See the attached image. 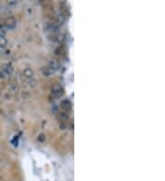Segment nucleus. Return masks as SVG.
Here are the masks:
<instances>
[{"instance_id":"obj_5","label":"nucleus","mask_w":165,"mask_h":181,"mask_svg":"<svg viewBox=\"0 0 165 181\" xmlns=\"http://www.w3.org/2000/svg\"><path fill=\"white\" fill-rule=\"evenodd\" d=\"M2 69H3V71L5 73V75H8V76H11L14 72V67L13 65L10 63V62H5L2 64Z\"/></svg>"},{"instance_id":"obj_9","label":"nucleus","mask_w":165,"mask_h":181,"mask_svg":"<svg viewBox=\"0 0 165 181\" xmlns=\"http://www.w3.org/2000/svg\"><path fill=\"white\" fill-rule=\"evenodd\" d=\"M40 71H41V73H42L44 76H47V77L51 76V75L53 73V72L51 71V70L48 66H43V67H41Z\"/></svg>"},{"instance_id":"obj_8","label":"nucleus","mask_w":165,"mask_h":181,"mask_svg":"<svg viewBox=\"0 0 165 181\" xmlns=\"http://www.w3.org/2000/svg\"><path fill=\"white\" fill-rule=\"evenodd\" d=\"M48 67L51 70V71L52 72H55L59 68H60V64L57 62H55V60H51L50 62V63H49V65H48Z\"/></svg>"},{"instance_id":"obj_1","label":"nucleus","mask_w":165,"mask_h":181,"mask_svg":"<svg viewBox=\"0 0 165 181\" xmlns=\"http://www.w3.org/2000/svg\"><path fill=\"white\" fill-rule=\"evenodd\" d=\"M44 28V31L47 33H50V35L52 34H58L59 30H60V26L57 25L54 21H51V22H47L44 24L43 26Z\"/></svg>"},{"instance_id":"obj_12","label":"nucleus","mask_w":165,"mask_h":181,"mask_svg":"<svg viewBox=\"0 0 165 181\" xmlns=\"http://www.w3.org/2000/svg\"><path fill=\"white\" fill-rule=\"evenodd\" d=\"M7 34V30L4 26L0 25V37H5Z\"/></svg>"},{"instance_id":"obj_11","label":"nucleus","mask_w":165,"mask_h":181,"mask_svg":"<svg viewBox=\"0 0 165 181\" xmlns=\"http://www.w3.org/2000/svg\"><path fill=\"white\" fill-rule=\"evenodd\" d=\"M45 140H46V135H45V134L40 133V134H39V136H38V141H39V142H40V143H43Z\"/></svg>"},{"instance_id":"obj_10","label":"nucleus","mask_w":165,"mask_h":181,"mask_svg":"<svg viewBox=\"0 0 165 181\" xmlns=\"http://www.w3.org/2000/svg\"><path fill=\"white\" fill-rule=\"evenodd\" d=\"M8 45V39L5 37H0V49L5 48Z\"/></svg>"},{"instance_id":"obj_7","label":"nucleus","mask_w":165,"mask_h":181,"mask_svg":"<svg viewBox=\"0 0 165 181\" xmlns=\"http://www.w3.org/2000/svg\"><path fill=\"white\" fill-rule=\"evenodd\" d=\"M57 118L61 123H64L66 121L69 120V114L65 112H59L57 114Z\"/></svg>"},{"instance_id":"obj_2","label":"nucleus","mask_w":165,"mask_h":181,"mask_svg":"<svg viewBox=\"0 0 165 181\" xmlns=\"http://www.w3.org/2000/svg\"><path fill=\"white\" fill-rule=\"evenodd\" d=\"M51 94L55 96L56 98L61 97L64 94V90L60 83H54L51 88Z\"/></svg>"},{"instance_id":"obj_17","label":"nucleus","mask_w":165,"mask_h":181,"mask_svg":"<svg viewBox=\"0 0 165 181\" xmlns=\"http://www.w3.org/2000/svg\"><path fill=\"white\" fill-rule=\"evenodd\" d=\"M0 94H1V90H0Z\"/></svg>"},{"instance_id":"obj_16","label":"nucleus","mask_w":165,"mask_h":181,"mask_svg":"<svg viewBox=\"0 0 165 181\" xmlns=\"http://www.w3.org/2000/svg\"><path fill=\"white\" fill-rule=\"evenodd\" d=\"M0 54H1V49H0Z\"/></svg>"},{"instance_id":"obj_14","label":"nucleus","mask_w":165,"mask_h":181,"mask_svg":"<svg viewBox=\"0 0 165 181\" xmlns=\"http://www.w3.org/2000/svg\"><path fill=\"white\" fill-rule=\"evenodd\" d=\"M65 128H66V126H65V125H64V123L60 125V129H61V130H64V129H65Z\"/></svg>"},{"instance_id":"obj_6","label":"nucleus","mask_w":165,"mask_h":181,"mask_svg":"<svg viewBox=\"0 0 165 181\" xmlns=\"http://www.w3.org/2000/svg\"><path fill=\"white\" fill-rule=\"evenodd\" d=\"M23 76L27 79V80H30L34 78V71L31 68H26L23 71Z\"/></svg>"},{"instance_id":"obj_4","label":"nucleus","mask_w":165,"mask_h":181,"mask_svg":"<svg viewBox=\"0 0 165 181\" xmlns=\"http://www.w3.org/2000/svg\"><path fill=\"white\" fill-rule=\"evenodd\" d=\"M60 107L61 109L64 111L65 113L67 112H70L72 110V102L69 100V99H64V100H61V104H60Z\"/></svg>"},{"instance_id":"obj_15","label":"nucleus","mask_w":165,"mask_h":181,"mask_svg":"<svg viewBox=\"0 0 165 181\" xmlns=\"http://www.w3.org/2000/svg\"><path fill=\"white\" fill-rule=\"evenodd\" d=\"M8 4H9V5H16L17 2H16V1H10V2H8Z\"/></svg>"},{"instance_id":"obj_3","label":"nucleus","mask_w":165,"mask_h":181,"mask_svg":"<svg viewBox=\"0 0 165 181\" xmlns=\"http://www.w3.org/2000/svg\"><path fill=\"white\" fill-rule=\"evenodd\" d=\"M4 25H5V29H9V30H12L16 28L17 26V20L14 17H8L6 18L5 22H4Z\"/></svg>"},{"instance_id":"obj_13","label":"nucleus","mask_w":165,"mask_h":181,"mask_svg":"<svg viewBox=\"0 0 165 181\" xmlns=\"http://www.w3.org/2000/svg\"><path fill=\"white\" fill-rule=\"evenodd\" d=\"M5 73H4V71H3V69H2V67L0 66V79H4L5 78Z\"/></svg>"}]
</instances>
